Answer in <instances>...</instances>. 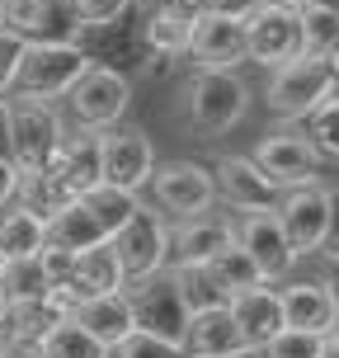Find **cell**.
Returning a JSON list of instances; mask_svg holds the SVG:
<instances>
[{
    "label": "cell",
    "mask_w": 339,
    "mask_h": 358,
    "mask_svg": "<svg viewBox=\"0 0 339 358\" xmlns=\"http://www.w3.org/2000/svg\"><path fill=\"white\" fill-rule=\"evenodd\" d=\"M85 66H89V57L75 43H24L10 90L19 99H62L80 80Z\"/></svg>",
    "instance_id": "2"
},
{
    "label": "cell",
    "mask_w": 339,
    "mask_h": 358,
    "mask_svg": "<svg viewBox=\"0 0 339 358\" xmlns=\"http://www.w3.org/2000/svg\"><path fill=\"white\" fill-rule=\"evenodd\" d=\"M43 354L48 358H108V349L94 340L80 321L66 316V321H57V330L43 340Z\"/></svg>",
    "instance_id": "31"
},
{
    "label": "cell",
    "mask_w": 339,
    "mask_h": 358,
    "mask_svg": "<svg viewBox=\"0 0 339 358\" xmlns=\"http://www.w3.org/2000/svg\"><path fill=\"white\" fill-rule=\"evenodd\" d=\"M236 241L231 222L217 217H179V231H170V268H189V264H208L217 250H226Z\"/></svg>",
    "instance_id": "18"
},
{
    "label": "cell",
    "mask_w": 339,
    "mask_h": 358,
    "mask_svg": "<svg viewBox=\"0 0 339 358\" xmlns=\"http://www.w3.org/2000/svg\"><path fill=\"white\" fill-rule=\"evenodd\" d=\"M15 189H19V165L10 156H0V208L15 198Z\"/></svg>",
    "instance_id": "42"
},
{
    "label": "cell",
    "mask_w": 339,
    "mask_h": 358,
    "mask_svg": "<svg viewBox=\"0 0 339 358\" xmlns=\"http://www.w3.org/2000/svg\"><path fill=\"white\" fill-rule=\"evenodd\" d=\"M306 142L316 146L321 156H335L339 161V99H321V104L306 113Z\"/></svg>",
    "instance_id": "34"
},
{
    "label": "cell",
    "mask_w": 339,
    "mask_h": 358,
    "mask_svg": "<svg viewBox=\"0 0 339 358\" xmlns=\"http://www.w3.org/2000/svg\"><path fill=\"white\" fill-rule=\"evenodd\" d=\"M321 358H339V325H330L321 335Z\"/></svg>",
    "instance_id": "45"
},
{
    "label": "cell",
    "mask_w": 339,
    "mask_h": 358,
    "mask_svg": "<svg viewBox=\"0 0 339 358\" xmlns=\"http://www.w3.org/2000/svg\"><path fill=\"white\" fill-rule=\"evenodd\" d=\"M137 208V194L113 189V184H94L80 198H71L57 217H48V241L66 245V250H85L99 241H113V231L123 227Z\"/></svg>",
    "instance_id": "1"
},
{
    "label": "cell",
    "mask_w": 339,
    "mask_h": 358,
    "mask_svg": "<svg viewBox=\"0 0 339 358\" xmlns=\"http://www.w3.org/2000/svg\"><path fill=\"white\" fill-rule=\"evenodd\" d=\"M146 184L156 189V203H161L165 213H175V217H203L217 203L212 170H203V165H194V161L156 165Z\"/></svg>",
    "instance_id": "13"
},
{
    "label": "cell",
    "mask_w": 339,
    "mask_h": 358,
    "mask_svg": "<svg viewBox=\"0 0 339 358\" xmlns=\"http://www.w3.org/2000/svg\"><path fill=\"white\" fill-rule=\"evenodd\" d=\"M66 142V127L48 99H10V161L24 170H43Z\"/></svg>",
    "instance_id": "6"
},
{
    "label": "cell",
    "mask_w": 339,
    "mask_h": 358,
    "mask_svg": "<svg viewBox=\"0 0 339 358\" xmlns=\"http://www.w3.org/2000/svg\"><path fill=\"white\" fill-rule=\"evenodd\" d=\"M231 316L240 325V340L250 344V349H264L278 330H283V306H278V292L273 287H245V292H236L231 302Z\"/></svg>",
    "instance_id": "20"
},
{
    "label": "cell",
    "mask_w": 339,
    "mask_h": 358,
    "mask_svg": "<svg viewBox=\"0 0 339 358\" xmlns=\"http://www.w3.org/2000/svg\"><path fill=\"white\" fill-rule=\"evenodd\" d=\"M113 255H118V264H123L127 278H146V273H156V268H165V259H170V231H165V222L151 208H132V217H127L123 227L113 231Z\"/></svg>",
    "instance_id": "9"
},
{
    "label": "cell",
    "mask_w": 339,
    "mask_h": 358,
    "mask_svg": "<svg viewBox=\"0 0 339 358\" xmlns=\"http://www.w3.org/2000/svg\"><path fill=\"white\" fill-rule=\"evenodd\" d=\"M259 358H321V335L283 325V330H278V335L259 349Z\"/></svg>",
    "instance_id": "35"
},
{
    "label": "cell",
    "mask_w": 339,
    "mask_h": 358,
    "mask_svg": "<svg viewBox=\"0 0 339 358\" xmlns=\"http://www.w3.org/2000/svg\"><path fill=\"white\" fill-rule=\"evenodd\" d=\"M184 358H259V349L245 344V349H231V354H184Z\"/></svg>",
    "instance_id": "46"
},
{
    "label": "cell",
    "mask_w": 339,
    "mask_h": 358,
    "mask_svg": "<svg viewBox=\"0 0 339 358\" xmlns=\"http://www.w3.org/2000/svg\"><path fill=\"white\" fill-rule=\"evenodd\" d=\"M194 5H198V0H194Z\"/></svg>",
    "instance_id": "54"
},
{
    "label": "cell",
    "mask_w": 339,
    "mask_h": 358,
    "mask_svg": "<svg viewBox=\"0 0 339 358\" xmlns=\"http://www.w3.org/2000/svg\"><path fill=\"white\" fill-rule=\"evenodd\" d=\"M108 358H184V349L170 340H156V335H146V330H132L127 340H118L108 349Z\"/></svg>",
    "instance_id": "36"
},
{
    "label": "cell",
    "mask_w": 339,
    "mask_h": 358,
    "mask_svg": "<svg viewBox=\"0 0 339 358\" xmlns=\"http://www.w3.org/2000/svg\"><path fill=\"white\" fill-rule=\"evenodd\" d=\"M179 344H184V354H231V349H245L231 306H203V311H189L184 340Z\"/></svg>",
    "instance_id": "21"
},
{
    "label": "cell",
    "mask_w": 339,
    "mask_h": 358,
    "mask_svg": "<svg viewBox=\"0 0 339 358\" xmlns=\"http://www.w3.org/2000/svg\"><path fill=\"white\" fill-rule=\"evenodd\" d=\"M325 213H330V189H321L316 179L311 184H292L287 194H278L273 217H278V227H283L297 259L316 255V245H321V236H325Z\"/></svg>",
    "instance_id": "11"
},
{
    "label": "cell",
    "mask_w": 339,
    "mask_h": 358,
    "mask_svg": "<svg viewBox=\"0 0 339 358\" xmlns=\"http://www.w3.org/2000/svg\"><path fill=\"white\" fill-rule=\"evenodd\" d=\"M38 264H43V273H48V283H62V278L71 273V264H75V250L43 241V250H38Z\"/></svg>",
    "instance_id": "38"
},
{
    "label": "cell",
    "mask_w": 339,
    "mask_h": 358,
    "mask_svg": "<svg viewBox=\"0 0 339 358\" xmlns=\"http://www.w3.org/2000/svg\"><path fill=\"white\" fill-rule=\"evenodd\" d=\"M80 24H118L132 10V0H71Z\"/></svg>",
    "instance_id": "37"
},
{
    "label": "cell",
    "mask_w": 339,
    "mask_h": 358,
    "mask_svg": "<svg viewBox=\"0 0 339 358\" xmlns=\"http://www.w3.org/2000/svg\"><path fill=\"white\" fill-rule=\"evenodd\" d=\"M5 306H10V297H5V287H0V316H5Z\"/></svg>",
    "instance_id": "50"
},
{
    "label": "cell",
    "mask_w": 339,
    "mask_h": 358,
    "mask_svg": "<svg viewBox=\"0 0 339 358\" xmlns=\"http://www.w3.org/2000/svg\"><path fill=\"white\" fill-rule=\"evenodd\" d=\"M236 241H240V245H245V255L259 264L264 283L287 278V273H292V264H297V255H292V245H287V236H283V227H278V217H273V213H245V222H240Z\"/></svg>",
    "instance_id": "16"
},
{
    "label": "cell",
    "mask_w": 339,
    "mask_h": 358,
    "mask_svg": "<svg viewBox=\"0 0 339 358\" xmlns=\"http://www.w3.org/2000/svg\"><path fill=\"white\" fill-rule=\"evenodd\" d=\"M273 5H302V0H273Z\"/></svg>",
    "instance_id": "51"
},
{
    "label": "cell",
    "mask_w": 339,
    "mask_h": 358,
    "mask_svg": "<svg viewBox=\"0 0 339 358\" xmlns=\"http://www.w3.org/2000/svg\"><path fill=\"white\" fill-rule=\"evenodd\" d=\"M278 306H283V325H292V330L325 335V330L335 325V302H330V283H325V278L287 283L283 292H278Z\"/></svg>",
    "instance_id": "19"
},
{
    "label": "cell",
    "mask_w": 339,
    "mask_h": 358,
    "mask_svg": "<svg viewBox=\"0 0 339 358\" xmlns=\"http://www.w3.org/2000/svg\"><path fill=\"white\" fill-rule=\"evenodd\" d=\"M302 5H325V10H339V0H302Z\"/></svg>",
    "instance_id": "49"
},
{
    "label": "cell",
    "mask_w": 339,
    "mask_h": 358,
    "mask_svg": "<svg viewBox=\"0 0 339 358\" xmlns=\"http://www.w3.org/2000/svg\"><path fill=\"white\" fill-rule=\"evenodd\" d=\"M302 52V29H297V5H273L264 0L245 19V62L259 66H283L287 57Z\"/></svg>",
    "instance_id": "10"
},
{
    "label": "cell",
    "mask_w": 339,
    "mask_h": 358,
    "mask_svg": "<svg viewBox=\"0 0 339 358\" xmlns=\"http://www.w3.org/2000/svg\"><path fill=\"white\" fill-rule=\"evenodd\" d=\"M19 52H24V38H19L15 29H5V24H0V94L10 90V80H15Z\"/></svg>",
    "instance_id": "39"
},
{
    "label": "cell",
    "mask_w": 339,
    "mask_h": 358,
    "mask_svg": "<svg viewBox=\"0 0 339 358\" xmlns=\"http://www.w3.org/2000/svg\"><path fill=\"white\" fill-rule=\"evenodd\" d=\"M127 306H132V325L156 335V340H170L179 344L184 340V321H189V306L179 297V283H175V268L165 264L146 278H127ZM184 349V344H179Z\"/></svg>",
    "instance_id": "3"
},
{
    "label": "cell",
    "mask_w": 339,
    "mask_h": 358,
    "mask_svg": "<svg viewBox=\"0 0 339 358\" xmlns=\"http://www.w3.org/2000/svg\"><path fill=\"white\" fill-rule=\"evenodd\" d=\"M15 198H19V208H29V213H38L43 222L48 217H57L66 203H71V189L62 184V175H57V165L48 161L43 170H24L19 175V189H15Z\"/></svg>",
    "instance_id": "26"
},
{
    "label": "cell",
    "mask_w": 339,
    "mask_h": 358,
    "mask_svg": "<svg viewBox=\"0 0 339 358\" xmlns=\"http://www.w3.org/2000/svg\"><path fill=\"white\" fill-rule=\"evenodd\" d=\"M52 165H57L62 184H66L75 198L85 194V189H94V184H99V132L85 127L80 137H66L62 151L52 156Z\"/></svg>",
    "instance_id": "25"
},
{
    "label": "cell",
    "mask_w": 339,
    "mask_h": 358,
    "mask_svg": "<svg viewBox=\"0 0 339 358\" xmlns=\"http://www.w3.org/2000/svg\"><path fill=\"white\" fill-rule=\"evenodd\" d=\"M0 358H48L43 344H5L0 340Z\"/></svg>",
    "instance_id": "43"
},
{
    "label": "cell",
    "mask_w": 339,
    "mask_h": 358,
    "mask_svg": "<svg viewBox=\"0 0 339 358\" xmlns=\"http://www.w3.org/2000/svg\"><path fill=\"white\" fill-rule=\"evenodd\" d=\"M0 287H5L10 302H29V297H48L52 283H48V273H43V264H38V255H19V259L5 264Z\"/></svg>",
    "instance_id": "32"
},
{
    "label": "cell",
    "mask_w": 339,
    "mask_h": 358,
    "mask_svg": "<svg viewBox=\"0 0 339 358\" xmlns=\"http://www.w3.org/2000/svg\"><path fill=\"white\" fill-rule=\"evenodd\" d=\"M57 321H66V306H57L52 297L10 302L5 316H0V340L5 344H43L57 330Z\"/></svg>",
    "instance_id": "23"
},
{
    "label": "cell",
    "mask_w": 339,
    "mask_h": 358,
    "mask_svg": "<svg viewBox=\"0 0 339 358\" xmlns=\"http://www.w3.org/2000/svg\"><path fill=\"white\" fill-rule=\"evenodd\" d=\"M0 15H5V0H0Z\"/></svg>",
    "instance_id": "53"
},
{
    "label": "cell",
    "mask_w": 339,
    "mask_h": 358,
    "mask_svg": "<svg viewBox=\"0 0 339 358\" xmlns=\"http://www.w3.org/2000/svg\"><path fill=\"white\" fill-rule=\"evenodd\" d=\"M151 170H156V151H151V137L146 132L123 127V132H104L99 137V184L142 194Z\"/></svg>",
    "instance_id": "12"
},
{
    "label": "cell",
    "mask_w": 339,
    "mask_h": 358,
    "mask_svg": "<svg viewBox=\"0 0 339 358\" xmlns=\"http://www.w3.org/2000/svg\"><path fill=\"white\" fill-rule=\"evenodd\" d=\"M203 268L212 273V283L222 287L226 297H236V292H245V287H259V283H264L259 264H254L250 255H245V245H240V241H231L226 250H217Z\"/></svg>",
    "instance_id": "27"
},
{
    "label": "cell",
    "mask_w": 339,
    "mask_h": 358,
    "mask_svg": "<svg viewBox=\"0 0 339 358\" xmlns=\"http://www.w3.org/2000/svg\"><path fill=\"white\" fill-rule=\"evenodd\" d=\"M264 0H198L203 15H226V19H250Z\"/></svg>",
    "instance_id": "41"
},
{
    "label": "cell",
    "mask_w": 339,
    "mask_h": 358,
    "mask_svg": "<svg viewBox=\"0 0 339 358\" xmlns=\"http://www.w3.org/2000/svg\"><path fill=\"white\" fill-rule=\"evenodd\" d=\"M189 52L198 66H236L245 62V19H226V15H194V38Z\"/></svg>",
    "instance_id": "17"
},
{
    "label": "cell",
    "mask_w": 339,
    "mask_h": 358,
    "mask_svg": "<svg viewBox=\"0 0 339 358\" xmlns=\"http://www.w3.org/2000/svg\"><path fill=\"white\" fill-rule=\"evenodd\" d=\"M245 104H250V90L236 76V66H203L189 85V123L208 137L240 123Z\"/></svg>",
    "instance_id": "5"
},
{
    "label": "cell",
    "mask_w": 339,
    "mask_h": 358,
    "mask_svg": "<svg viewBox=\"0 0 339 358\" xmlns=\"http://www.w3.org/2000/svg\"><path fill=\"white\" fill-rule=\"evenodd\" d=\"M325 62H330V71H335V80H339V43L330 48V52H325Z\"/></svg>",
    "instance_id": "48"
},
{
    "label": "cell",
    "mask_w": 339,
    "mask_h": 358,
    "mask_svg": "<svg viewBox=\"0 0 339 358\" xmlns=\"http://www.w3.org/2000/svg\"><path fill=\"white\" fill-rule=\"evenodd\" d=\"M71 321H80L94 335V340L113 349L118 340H127L137 325H132V306H127V292H104V297H89V302H75L66 311Z\"/></svg>",
    "instance_id": "24"
},
{
    "label": "cell",
    "mask_w": 339,
    "mask_h": 358,
    "mask_svg": "<svg viewBox=\"0 0 339 358\" xmlns=\"http://www.w3.org/2000/svg\"><path fill=\"white\" fill-rule=\"evenodd\" d=\"M194 15H198L194 0H170L161 10H151L142 24V43L156 57H184L189 38H194Z\"/></svg>",
    "instance_id": "22"
},
{
    "label": "cell",
    "mask_w": 339,
    "mask_h": 358,
    "mask_svg": "<svg viewBox=\"0 0 339 358\" xmlns=\"http://www.w3.org/2000/svg\"><path fill=\"white\" fill-rule=\"evenodd\" d=\"M175 283H179V297L189 311H203V306H226L231 297L212 283V273L203 264H189V268H175Z\"/></svg>",
    "instance_id": "33"
},
{
    "label": "cell",
    "mask_w": 339,
    "mask_h": 358,
    "mask_svg": "<svg viewBox=\"0 0 339 358\" xmlns=\"http://www.w3.org/2000/svg\"><path fill=\"white\" fill-rule=\"evenodd\" d=\"M0 156H10V99H0Z\"/></svg>",
    "instance_id": "44"
},
{
    "label": "cell",
    "mask_w": 339,
    "mask_h": 358,
    "mask_svg": "<svg viewBox=\"0 0 339 358\" xmlns=\"http://www.w3.org/2000/svg\"><path fill=\"white\" fill-rule=\"evenodd\" d=\"M259 170H264L278 189H292V184H311L316 179V165H321V151L297 137V132H278V137H264L250 156Z\"/></svg>",
    "instance_id": "15"
},
{
    "label": "cell",
    "mask_w": 339,
    "mask_h": 358,
    "mask_svg": "<svg viewBox=\"0 0 339 358\" xmlns=\"http://www.w3.org/2000/svg\"><path fill=\"white\" fill-rule=\"evenodd\" d=\"M297 29H302V52L325 57L339 43V10H325V5H297Z\"/></svg>",
    "instance_id": "30"
},
{
    "label": "cell",
    "mask_w": 339,
    "mask_h": 358,
    "mask_svg": "<svg viewBox=\"0 0 339 358\" xmlns=\"http://www.w3.org/2000/svg\"><path fill=\"white\" fill-rule=\"evenodd\" d=\"M5 264H10V259H5V250H0V273H5Z\"/></svg>",
    "instance_id": "52"
},
{
    "label": "cell",
    "mask_w": 339,
    "mask_h": 358,
    "mask_svg": "<svg viewBox=\"0 0 339 358\" xmlns=\"http://www.w3.org/2000/svg\"><path fill=\"white\" fill-rule=\"evenodd\" d=\"M48 241V222L29 208H15V213L0 217V250L5 259H19V255H38Z\"/></svg>",
    "instance_id": "28"
},
{
    "label": "cell",
    "mask_w": 339,
    "mask_h": 358,
    "mask_svg": "<svg viewBox=\"0 0 339 358\" xmlns=\"http://www.w3.org/2000/svg\"><path fill=\"white\" fill-rule=\"evenodd\" d=\"M212 184H217V198L236 213H273L278 194H283L250 156H222L212 165Z\"/></svg>",
    "instance_id": "14"
},
{
    "label": "cell",
    "mask_w": 339,
    "mask_h": 358,
    "mask_svg": "<svg viewBox=\"0 0 339 358\" xmlns=\"http://www.w3.org/2000/svg\"><path fill=\"white\" fill-rule=\"evenodd\" d=\"M62 99L71 104L75 123L99 132V127H113L127 113V104H132V80H127L123 71H113V66H94V62H89L85 71H80V80H75Z\"/></svg>",
    "instance_id": "7"
},
{
    "label": "cell",
    "mask_w": 339,
    "mask_h": 358,
    "mask_svg": "<svg viewBox=\"0 0 339 358\" xmlns=\"http://www.w3.org/2000/svg\"><path fill=\"white\" fill-rule=\"evenodd\" d=\"M316 255H325V259H335V264H339V189L330 194V213H325V236H321V245H316Z\"/></svg>",
    "instance_id": "40"
},
{
    "label": "cell",
    "mask_w": 339,
    "mask_h": 358,
    "mask_svg": "<svg viewBox=\"0 0 339 358\" xmlns=\"http://www.w3.org/2000/svg\"><path fill=\"white\" fill-rule=\"evenodd\" d=\"M123 287H127V273H123V264H118V255H113L108 241H99V245L75 250L71 273H66L62 283L48 287V297H52L57 306H66V311H71L75 302L104 297V292H123Z\"/></svg>",
    "instance_id": "8"
},
{
    "label": "cell",
    "mask_w": 339,
    "mask_h": 358,
    "mask_svg": "<svg viewBox=\"0 0 339 358\" xmlns=\"http://www.w3.org/2000/svg\"><path fill=\"white\" fill-rule=\"evenodd\" d=\"M335 71H330V62L325 57H311V52H297L287 57L283 66H273V76H268V108L278 113V118H306L311 108L321 104V99H330L335 94Z\"/></svg>",
    "instance_id": "4"
},
{
    "label": "cell",
    "mask_w": 339,
    "mask_h": 358,
    "mask_svg": "<svg viewBox=\"0 0 339 358\" xmlns=\"http://www.w3.org/2000/svg\"><path fill=\"white\" fill-rule=\"evenodd\" d=\"M80 19H75L71 0H38V15H34V29L24 43H71Z\"/></svg>",
    "instance_id": "29"
},
{
    "label": "cell",
    "mask_w": 339,
    "mask_h": 358,
    "mask_svg": "<svg viewBox=\"0 0 339 358\" xmlns=\"http://www.w3.org/2000/svg\"><path fill=\"white\" fill-rule=\"evenodd\" d=\"M325 283H330V302H335V325H339V273H335V278H325Z\"/></svg>",
    "instance_id": "47"
}]
</instances>
